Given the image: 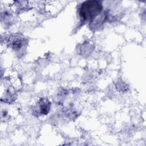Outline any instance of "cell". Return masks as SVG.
Instances as JSON below:
<instances>
[{
	"label": "cell",
	"instance_id": "obj_1",
	"mask_svg": "<svg viewBox=\"0 0 146 146\" xmlns=\"http://www.w3.org/2000/svg\"><path fill=\"white\" fill-rule=\"evenodd\" d=\"M103 10L102 2L87 1L84 2L79 9V16L82 21L91 23Z\"/></svg>",
	"mask_w": 146,
	"mask_h": 146
},
{
	"label": "cell",
	"instance_id": "obj_2",
	"mask_svg": "<svg viewBox=\"0 0 146 146\" xmlns=\"http://www.w3.org/2000/svg\"><path fill=\"white\" fill-rule=\"evenodd\" d=\"M38 111H36V113H39L40 115H47L50 110L51 108V102L49 100L46 98H40L37 103Z\"/></svg>",
	"mask_w": 146,
	"mask_h": 146
},
{
	"label": "cell",
	"instance_id": "obj_3",
	"mask_svg": "<svg viewBox=\"0 0 146 146\" xmlns=\"http://www.w3.org/2000/svg\"><path fill=\"white\" fill-rule=\"evenodd\" d=\"M10 42L13 49L15 50L21 49L23 47L24 43L23 39L18 36H14V39L12 38Z\"/></svg>",
	"mask_w": 146,
	"mask_h": 146
}]
</instances>
